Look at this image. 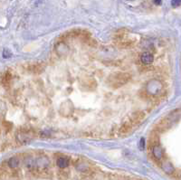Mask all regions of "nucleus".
Wrapping results in <instances>:
<instances>
[{"instance_id":"obj_1","label":"nucleus","mask_w":181,"mask_h":180,"mask_svg":"<svg viewBox=\"0 0 181 180\" xmlns=\"http://www.w3.org/2000/svg\"><path fill=\"white\" fill-rule=\"evenodd\" d=\"M130 79L131 75L128 72H115L108 77L107 81L113 89H117L128 83Z\"/></svg>"},{"instance_id":"obj_2","label":"nucleus","mask_w":181,"mask_h":180,"mask_svg":"<svg viewBox=\"0 0 181 180\" xmlns=\"http://www.w3.org/2000/svg\"><path fill=\"white\" fill-rule=\"evenodd\" d=\"M35 137H36V132L34 131L32 129H27V128H20L16 134V139L17 142L21 145L29 143Z\"/></svg>"},{"instance_id":"obj_3","label":"nucleus","mask_w":181,"mask_h":180,"mask_svg":"<svg viewBox=\"0 0 181 180\" xmlns=\"http://www.w3.org/2000/svg\"><path fill=\"white\" fill-rule=\"evenodd\" d=\"M149 154L151 155L152 159L156 163L160 164V162L163 160V157H164L163 149H162L160 144L156 143L153 145H149Z\"/></svg>"},{"instance_id":"obj_4","label":"nucleus","mask_w":181,"mask_h":180,"mask_svg":"<svg viewBox=\"0 0 181 180\" xmlns=\"http://www.w3.org/2000/svg\"><path fill=\"white\" fill-rule=\"evenodd\" d=\"M49 165H50L49 158L44 155H40L39 157H37V158L35 159L34 168L36 170H42V169L48 168Z\"/></svg>"},{"instance_id":"obj_5","label":"nucleus","mask_w":181,"mask_h":180,"mask_svg":"<svg viewBox=\"0 0 181 180\" xmlns=\"http://www.w3.org/2000/svg\"><path fill=\"white\" fill-rule=\"evenodd\" d=\"M145 117H146V115H145L144 111H137L133 112L130 115V117L129 118L128 121L131 123V125L134 128H136L138 125H140L144 121Z\"/></svg>"},{"instance_id":"obj_6","label":"nucleus","mask_w":181,"mask_h":180,"mask_svg":"<svg viewBox=\"0 0 181 180\" xmlns=\"http://www.w3.org/2000/svg\"><path fill=\"white\" fill-rule=\"evenodd\" d=\"M114 44H116V46H118L119 48H121V49H128V48H131L135 45L136 44V40L134 39H130V38H128L127 36L121 39V40H117V41H114Z\"/></svg>"},{"instance_id":"obj_7","label":"nucleus","mask_w":181,"mask_h":180,"mask_svg":"<svg viewBox=\"0 0 181 180\" xmlns=\"http://www.w3.org/2000/svg\"><path fill=\"white\" fill-rule=\"evenodd\" d=\"M27 71L34 73V74H39L42 73L45 69V63H30L26 66Z\"/></svg>"},{"instance_id":"obj_8","label":"nucleus","mask_w":181,"mask_h":180,"mask_svg":"<svg viewBox=\"0 0 181 180\" xmlns=\"http://www.w3.org/2000/svg\"><path fill=\"white\" fill-rule=\"evenodd\" d=\"M172 125V121L167 117L163 120H161L156 126V130L158 132H164L166 131L170 126Z\"/></svg>"},{"instance_id":"obj_9","label":"nucleus","mask_w":181,"mask_h":180,"mask_svg":"<svg viewBox=\"0 0 181 180\" xmlns=\"http://www.w3.org/2000/svg\"><path fill=\"white\" fill-rule=\"evenodd\" d=\"M154 61V56L151 53L145 52L141 54L140 56V63H142L143 66H149Z\"/></svg>"},{"instance_id":"obj_10","label":"nucleus","mask_w":181,"mask_h":180,"mask_svg":"<svg viewBox=\"0 0 181 180\" xmlns=\"http://www.w3.org/2000/svg\"><path fill=\"white\" fill-rule=\"evenodd\" d=\"M134 127L131 125V123L129 121H126L122 125L121 127L120 128V130H119V133L121 136H127L129 135L130 133L132 132Z\"/></svg>"},{"instance_id":"obj_11","label":"nucleus","mask_w":181,"mask_h":180,"mask_svg":"<svg viewBox=\"0 0 181 180\" xmlns=\"http://www.w3.org/2000/svg\"><path fill=\"white\" fill-rule=\"evenodd\" d=\"M160 166H161V168H162V170L166 173V174H167V175H172L173 174V172L175 171V167L173 166V165L169 162V161H167V160H162L161 162H160Z\"/></svg>"},{"instance_id":"obj_12","label":"nucleus","mask_w":181,"mask_h":180,"mask_svg":"<svg viewBox=\"0 0 181 180\" xmlns=\"http://www.w3.org/2000/svg\"><path fill=\"white\" fill-rule=\"evenodd\" d=\"M8 167L11 169V170H14V169H18V166L20 165V158L18 157H13L11 158H9L8 161Z\"/></svg>"},{"instance_id":"obj_13","label":"nucleus","mask_w":181,"mask_h":180,"mask_svg":"<svg viewBox=\"0 0 181 180\" xmlns=\"http://www.w3.org/2000/svg\"><path fill=\"white\" fill-rule=\"evenodd\" d=\"M57 166L61 168V169H63V168H66L68 167L69 164H70V160L68 157H63V156H61L57 158Z\"/></svg>"},{"instance_id":"obj_14","label":"nucleus","mask_w":181,"mask_h":180,"mask_svg":"<svg viewBox=\"0 0 181 180\" xmlns=\"http://www.w3.org/2000/svg\"><path fill=\"white\" fill-rule=\"evenodd\" d=\"M11 81H12V73L10 71H8L4 73L2 77V84L6 88H8L11 84Z\"/></svg>"},{"instance_id":"obj_15","label":"nucleus","mask_w":181,"mask_h":180,"mask_svg":"<svg viewBox=\"0 0 181 180\" xmlns=\"http://www.w3.org/2000/svg\"><path fill=\"white\" fill-rule=\"evenodd\" d=\"M77 169L81 171V172H88L90 170V166L86 162H82V161H79V163L76 166Z\"/></svg>"},{"instance_id":"obj_16","label":"nucleus","mask_w":181,"mask_h":180,"mask_svg":"<svg viewBox=\"0 0 181 180\" xmlns=\"http://www.w3.org/2000/svg\"><path fill=\"white\" fill-rule=\"evenodd\" d=\"M57 175L60 180H66L69 176V172L65 168H63V169H61L60 171H58Z\"/></svg>"},{"instance_id":"obj_17","label":"nucleus","mask_w":181,"mask_h":180,"mask_svg":"<svg viewBox=\"0 0 181 180\" xmlns=\"http://www.w3.org/2000/svg\"><path fill=\"white\" fill-rule=\"evenodd\" d=\"M103 63H105L107 66H120L121 64V61H109V62H103Z\"/></svg>"},{"instance_id":"obj_18","label":"nucleus","mask_w":181,"mask_h":180,"mask_svg":"<svg viewBox=\"0 0 181 180\" xmlns=\"http://www.w3.org/2000/svg\"><path fill=\"white\" fill-rule=\"evenodd\" d=\"M175 179H176V180H179V178H180V173H179V171L178 170H176L175 169V171L173 172V174L171 175Z\"/></svg>"},{"instance_id":"obj_19","label":"nucleus","mask_w":181,"mask_h":180,"mask_svg":"<svg viewBox=\"0 0 181 180\" xmlns=\"http://www.w3.org/2000/svg\"><path fill=\"white\" fill-rule=\"evenodd\" d=\"M180 3H181V0H172L171 1V5L172 7L174 8H177L180 6Z\"/></svg>"},{"instance_id":"obj_20","label":"nucleus","mask_w":181,"mask_h":180,"mask_svg":"<svg viewBox=\"0 0 181 180\" xmlns=\"http://www.w3.org/2000/svg\"><path fill=\"white\" fill-rule=\"evenodd\" d=\"M3 126L5 127L6 130H8V131L9 130H11V129H12V124H11V123H9V122H4Z\"/></svg>"},{"instance_id":"obj_21","label":"nucleus","mask_w":181,"mask_h":180,"mask_svg":"<svg viewBox=\"0 0 181 180\" xmlns=\"http://www.w3.org/2000/svg\"><path fill=\"white\" fill-rule=\"evenodd\" d=\"M154 4L157 6H159L161 4V0H154Z\"/></svg>"},{"instance_id":"obj_22","label":"nucleus","mask_w":181,"mask_h":180,"mask_svg":"<svg viewBox=\"0 0 181 180\" xmlns=\"http://www.w3.org/2000/svg\"><path fill=\"white\" fill-rule=\"evenodd\" d=\"M140 148H141V149L144 148V139H143L140 140Z\"/></svg>"},{"instance_id":"obj_23","label":"nucleus","mask_w":181,"mask_h":180,"mask_svg":"<svg viewBox=\"0 0 181 180\" xmlns=\"http://www.w3.org/2000/svg\"><path fill=\"white\" fill-rule=\"evenodd\" d=\"M127 1H131V0H127Z\"/></svg>"}]
</instances>
